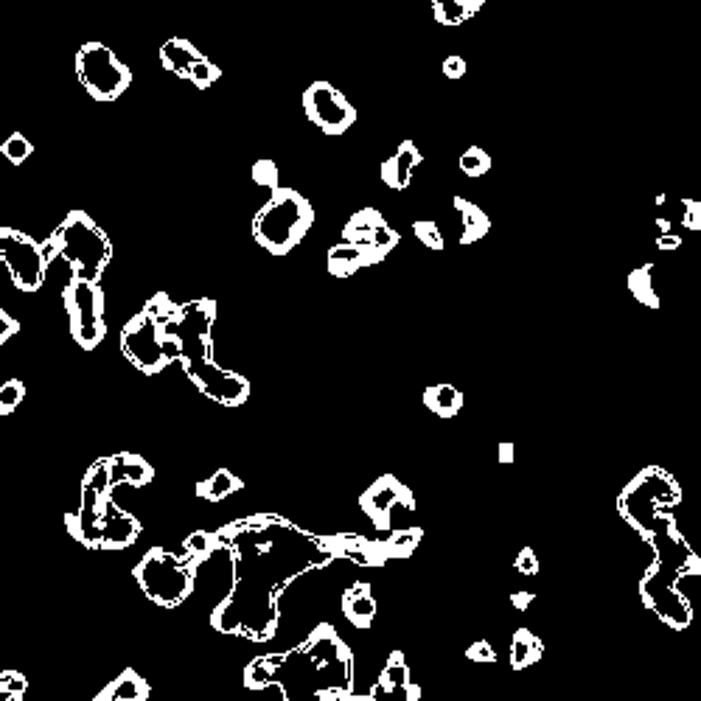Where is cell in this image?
Wrapping results in <instances>:
<instances>
[{
  "label": "cell",
  "mask_w": 701,
  "mask_h": 701,
  "mask_svg": "<svg viewBox=\"0 0 701 701\" xmlns=\"http://www.w3.org/2000/svg\"><path fill=\"white\" fill-rule=\"evenodd\" d=\"M270 685L264 690H278L284 699L315 696L326 701H348L354 685V654L340 640L334 626H317L306 643L287 654H267Z\"/></svg>",
  "instance_id": "cell-1"
},
{
  "label": "cell",
  "mask_w": 701,
  "mask_h": 701,
  "mask_svg": "<svg viewBox=\"0 0 701 701\" xmlns=\"http://www.w3.org/2000/svg\"><path fill=\"white\" fill-rule=\"evenodd\" d=\"M216 323V301L200 298V301L183 303L180 315L169 326V334L180 337V365L186 368L188 379L197 385L202 396L214 399L222 407H242L250 399V382L236 371H225L219 362L211 359Z\"/></svg>",
  "instance_id": "cell-2"
},
{
  "label": "cell",
  "mask_w": 701,
  "mask_h": 701,
  "mask_svg": "<svg viewBox=\"0 0 701 701\" xmlns=\"http://www.w3.org/2000/svg\"><path fill=\"white\" fill-rule=\"evenodd\" d=\"M48 256L62 258L76 278L101 281L113 258V242L87 211H71L45 242Z\"/></svg>",
  "instance_id": "cell-3"
},
{
  "label": "cell",
  "mask_w": 701,
  "mask_h": 701,
  "mask_svg": "<svg viewBox=\"0 0 701 701\" xmlns=\"http://www.w3.org/2000/svg\"><path fill=\"white\" fill-rule=\"evenodd\" d=\"M315 225V208L295 188L278 186L253 216V239L270 256H287Z\"/></svg>",
  "instance_id": "cell-4"
},
{
  "label": "cell",
  "mask_w": 701,
  "mask_h": 701,
  "mask_svg": "<svg viewBox=\"0 0 701 701\" xmlns=\"http://www.w3.org/2000/svg\"><path fill=\"white\" fill-rule=\"evenodd\" d=\"M679 502H682V491L676 486V480L668 472L651 466V469H643L629 486L623 488L617 508H620V516L629 522L631 528L640 530L648 539L665 519H671L662 511H668Z\"/></svg>",
  "instance_id": "cell-5"
},
{
  "label": "cell",
  "mask_w": 701,
  "mask_h": 701,
  "mask_svg": "<svg viewBox=\"0 0 701 701\" xmlns=\"http://www.w3.org/2000/svg\"><path fill=\"white\" fill-rule=\"evenodd\" d=\"M135 581L152 603L160 609H177L194 595L197 589V573L186 556H174L166 547H152L138 564H135Z\"/></svg>",
  "instance_id": "cell-6"
},
{
  "label": "cell",
  "mask_w": 701,
  "mask_h": 701,
  "mask_svg": "<svg viewBox=\"0 0 701 701\" xmlns=\"http://www.w3.org/2000/svg\"><path fill=\"white\" fill-rule=\"evenodd\" d=\"M73 68L87 96L101 104H113L132 87V68L101 40H87L79 45Z\"/></svg>",
  "instance_id": "cell-7"
},
{
  "label": "cell",
  "mask_w": 701,
  "mask_h": 701,
  "mask_svg": "<svg viewBox=\"0 0 701 701\" xmlns=\"http://www.w3.org/2000/svg\"><path fill=\"white\" fill-rule=\"evenodd\" d=\"M180 337L169 334L149 312H138L121 329L124 357L146 376H158L166 365L180 362Z\"/></svg>",
  "instance_id": "cell-8"
},
{
  "label": "cell",
  "mask_w": 701,
  "mask_h": 701,
  "mask_svg": "<svg viewBox=\"0 0 701 701\" xmlns=\"http://www.w3.org/2000/svg\"><path fill=\"white\" fill-rule=\"evenodd\" d=\"M107 497H113V477H110V458L96 460L87 469L82 488H79V505L76 511L65 516V525L71 536L87 550H101V511Z\"/></svg>",
  "instance_id": "cell-9"
},
{
  "label": "cell",
  "mask_w": 701,
  "mask_h": 701,
  "mask_svg": "<svg viewBox=\"0 0 701 701\" xmlns=\"http://www.w3.org/2000/svg\"><path fill=\"white\" fill-rule=\"evenodd\" d=\"M62 303H65L68 323H71V337L76 340V345L82 351L99 348L104 334H107L104 289L99 287V281H87V278L71 275L68 287L62 289Z\"/></svg>",
  "instance_id": "cell-10"
},
{
  "label": "cell",
  "mask_w": 701,
  "mask_h": 701,
  "mask_svg": "<svg viewBox=\"0 0 701 701\" xmlns=\"http://www.w3.org/2000/svg\"><path fill=\"white\" fill-rule=\"evenodd\" d=\"M0 261L20 292H37L48 272V247L15 228H0Z\"/></svg>",
  "instance_id": "cell-11"
},
{
  "label": "cell",
  "mask_w": 701,
  "mask_h": 701,
  "mask_svg": "<svg viewBox=\"0 0 701 701\" xmlns=\"http://www.w3.org/2000/svg\"><path fill=\"white\" fill-rule=\"evenodd\" d=\"M303 115L309 118V124H315L323 135H331V138L345 135L359 118L357 107L348 101V96L323 79H317L303 90Z\"/></svg>",
  "instance_id": "cell-12"
},
{
  "label": "cell",
  "mask_w": 701,
  "mask_h": 701,
  "mask_svg": "<svg viewBox=\"0 0 701 701\" xmlns=\"http://www.w3.org/2000/svg\"><path fill=\"white\" fill-rule=\"evenodd\" d=\"M359 508L371 516V522L376 525L379 533L401 528L396 516H410L415 511V497L410 488L401 483L399 477L393 474H382L371 488L362 491L359 497Z\"/></svg>",
  "instance_id": "cell-13"
},
{
  "label": "cell",
  "mask_w": 701,
  "mask_h": 701,
  "mask_svg": "<svg viewBox=\"0 0 701 701\" xmlns=\"http://www.w3.org/2000/svg\"><path fill=\"white\" fill-rule=\"evenodd\" d=\"M379 699H396V701H418L421 699V687L410 682V665L401 651H393L387 657L385 668H382V676L376 679L371 693L365 696H357L351 693L348 701H379Z\"/></svg>",
  "instance_id": "cell-14"
},
{
  "label": "cell",
  "mask_w": 701,
  "mask_h": 701,
  "mask_svg": "<svg viewBox=\"0 0 701 701\" xmlns=\"http://www.w3.org/2000/svg\"><path fill=\"white\" fill-rule=\"evenodd\" d=\"M345 242L368 244L373 250H379L382 256H387L396 244H399V230H393L387 225V219L376 208H362L357 214L345 222L343 228Z\"/></svg>",
  "instance_id": "cell-15"
},
{
  "label": "cell",
  "mask_w": 701,
  "mask_h": 701,
  "mask_svg": "<svg viewBox=\"0 0 701 701\" xmlns=\"http://www.w3.org/2000/svg\"><path fill=\"white\" fill-rule=\"evenodd\" d=\"M326 547L334 553V558L351 561L357 567H385V564H390V556L385 553L382 539H365V536H354V533H337V536H326Z\"/></svg>",
  "instance_id": "cell-16"
},
{
  "label": "cell",
  "mask_w": 701,
  "mask_h": 701,
  "mask_svg": "<svg viewBox=\"0 0 701 701\" xmlns=\"http://www.w3.org/2000/svg\"><path fill=\"white\" fill-rule=\"evenodd\" d=\"M101 550H127L141 536V522L107 497L101 511Z\"/></svg>",
  "instance_id": "cell-17"
},
{
  "label": "cell",
  "mask_w": 701,
  "mask_h": 701,
  "mask_svg": "<svg viewBox=\"0 0 701 701\" xmlns=\"http://www.w3.org/2000/svg\"><path fill=\"white\" fill-rule=\"evenodd\" d=\"M382 253L379 250H373V247H368V244H359V242H340L331 247L329 253H326V270L334 275V278H351V275H357L359 270H365V267H371V264H379L382 261Z\"/></svg>",
  "instance_id": "cell-18"
},
{
  "label": "cell",
  "mask_w": 701,
  "mask_h": 701,
  "mask_svg": "<svg viewBox=\"0 0 701 701\" xmlns=\"http://www.w3.org/2000/svg\"><path fill=\"white\" fill-rule=\"evenodd\" d=\"M421 163H424V155H421V149L415 146V141H401V144L396 146V152H393V155L382 163V169H379L382 183H385L387 188H393V191H407L410 183H413L415 169H418Z\"/></svg>",
  "instance_id": "cell-19"
},
{
  "label": "cell",
  "mask_w": 701,
  "mask_h": 701,
  "mask_svg": "<svg viewBox=\"0 0 701 701\" xmlns=\"http://www.w3.org/2000/svg\"><path fill=\"white\" fill-rule=\"evenodd\" d=\"M202 57H205V54H202L200 48L191 43V40H183V37H169V40H163V45L158 48V59L160 65H163V71L174 73V76L183 79V82L191 79V71H194V65H197Z\"/></svg>",
  "instance_id": "cell-20"
},
{
  "label": "cell",
  "mask_w": 701,
  "mask_h": 701,
  "mask_svg": "<svg viewBox=\"0 0 701 701\" xmlns=\"http://www.w3.org/2000/svg\"><path fill=\"white\" fill-rule=\"evenodd\" d=\"M110 477H113V488H144L155 480V466L135 452H118L110 458Z\"/></svg>",
  "instance_id": "cell-21"
},
{
  "label": "cell",
  "mask_w": 701,
  "mask_h": 701,
  "mask_svg": "<svg viewBox=\"0 0 701 701\" xmlns=\"http://www.w3.org/2000/svg\"><path fill=\"white\" fill-rule=\"evenodd\" d=\"M343 615L351 626L357 629H368L376 617V598H373L371 584L365 581H354L351 587L343 592Z\"/></svg>",
  "instance_id": "cell-22"
},
{
  "label": "cell",
  "mask_w": 701,
  "mask_h": 701,
  "mask_svg": "<svg viewBox=\"0 0 701 701\" xmlns=\"http://www.w3.org/2000/svg\"><path fill=\"white\" fill-rule=\"evenodd\" d=\"M152 693V687L144 676L132 668H124V673H118L110 685L101 690L96 701H146Z\"/></svg>",
  "instance_id": "cell-23"
},
{
  "label": "cell",
  "mask_w": 701,
  "mask_h": 701,
  "mask_svg": "<svg viewBox=\"0 0 701 701\" xmlns=\"http://www.w3.org/2000/svg\"><path fill=\"white\" fill-rule=\"evenodd\" d=\"M452 208H455L460 216V244H474L480 242L483 236H488L491 219H488V214L480 205H474V202H469L466 197H455V200H452Z\"/></svg>",
  "instance_id": "cell-24"
},
{
  "label": "cell",
  "mask_w": 701,
  "mask_h": 701,
  "mask_svg": "<svg viewBox=\"0 0 701 701\" xmlns=\"http://www.w3.org/2000/svg\"><path fill=\"white\" fill-rule=\"evenodd\" d=\"M421 399H424L430 413H435L438 418H446V421L455 418L463 410V393L455 385H446V382L427 387Z\"/></svg>",
  "instance_id": "cell-25"
},
{
  "label": "cell",
  "mask_w": 701,
  "mask_h": 701,
  "mask_svg": "<svg viewBox=\"0 0 701 701\" xmlns=\"http://www.w3.org/2000/svg\"><path fill=\"white\" fill-rule=\"evenodd\" d=\"M544 654L542 640L528 629H516L511 637V668L514 671H525L530 665H536Z\"/></svg>",
  "instance_id": "cell-26"
},
{
  "label": "cell",
  "mask_w": 701,
  "mask_h": 701,
  "mask_svg": "<svg viewBox=\"0 0 701 701\" xmlns=\"http://www.w3.org/2000/svg\"><path fill=\"white\" fill-rule=\"evenodd\" d=\"M242 488V477H236L230 469H216L208 480H200V483H197V497L205 502H222L228 500L230 494L242 491Z\"/></svg>",
  "instance_id": "cell-27"
},
{
  "label": "cell",
  "mask_w": 701,
  "mask_h": 701,
  "mask_svg": "<svg viewBox=\"0 0 701 701\" xmlns=\"http://www.w3.org/2000/svg\"><path fill=\"white\" fill-rule=\"evenodd\" d=\"M432 17L438 26L455 29L472 20L474 9L469 6V0H432Z\"/></svg>",
  "instance_id": "cell-28"
},
{
  "label": "cell",
  "mask_w": 701,
  "mask_h": 701,
  "mask_svg": "<svg viewBox=\"0 0 701 701\" xmlns=\"http://www.w3.org/2000/svg\"><path fill=\"white\" fill-rule=\"evenodd\" d=\"M654 264H643L629 275V289L631 295L640 301V306H648V309H659V292L654 287Z\"/></svg>",
  "instance_id": "cell-29"
},
{
  "label": "cell",
  "mask_w": 701,
  "mask_h": 701,
  "mask_svg": "<svg viewBox=\"0 0 701 701\" xmlns=\"http://www.w3.org/2000/svg\"><path fill=\"white\" fill-rule=\"evenodd\" d=\"M382 544H385V553L393 558H407L413 556L415 547L421 544V528H396L387 530L382 536Z\"/></svg>",
  "instance_id": "cell-30"
},
{
  "label": "cell",
  "mask_w": 701,
  "mask_h": 701,
  "mask_svg": "<svg viewBox=\"0 0 701 701\" xmlns=\"http://www.w3.org/2000/svg\"><path fill=\"white\" fill-rule=\"evenodd\" d=\"M0 152H3V158L9 160L12 166H23V163L34 155V144H31L23 132H12V135L3 141Z\"/></svg>",
  "instance_id": "cell-31"
},
{
  "label": "cell",
  "mask_w": 701,
  "mask_h": 701,
  "mask_svg": "<svg viewBox=\"0 0 701 701\" xmlns=\"http://www.w3.org/2000/svg\"><path fill=\"white\" fill-rule=\"evenodd\" d=\"M491 155H488L486 149H480V146H469L463 155H460V172L466 174V177H483V174L491 172Z\"/></svg>",
  "instance_id": "cell-32"
},
{
  "label": "cell",
  "mask_w": 701,
  "mask_h": 701,
  "mask_svg": "<svg viewBox=\"0 0 701 701\" xmlns=\"http://www.w3.org/2000/svg\"><path fill=\"white\" fill-rule=\"evenodd\" d=\"M216 547H219V536H216V533H208V530H194L191 536H186V542H183L186 558L208 556Z\"/></svg>",
  "instance_id": "cell-33"
},
{
  "label": "cell",
  "mask_w": 701,
  "mask_h": 701,
  "mask_svg": "<svg viewBox=\"0 0 701 701\" xmlns=\"http://www.w3.org/2000/svg\"><path fill=\"white\" fill-rule=\"evenodd\" d=\"M23 399H26V385H23V379H6V382L0 385V415L15 413Z\"/></svg>",
  "instance_id": "cell-34"
},
{
  "label": "cell",
  "mask_w": 701,
  "mask_h": 701,
  "mask_svg": "<svg viewBox=\"0 0 701 701\" xmlns=\"http://www.w3.org/2000/svg\"><path fill=\"white\" fill-rule=\"evenodd\" d=\"M26 690H29V679H26V673L15 671V668H6V671L0 673V693H3L6 699L23 701Z\"/></svg>",
  "instance_id": "cell-35"
},
{
  "label": "cell",
  "mask_w": 701,
  "mask_h": 701,
  "mask_svg": "<svg viewBox=\"0 0 701 701\" xmlns=\"http://www.w3.org/2000/svg\"><path fill=\"white\" fill-rule=\"evenodd\" d=\"M222 79V68L216 65V62H211L208 57H202L197 65H194V71H191V85L197 87V90H208V87H214L216 82Z\"/></svg>",
  "instance_id": "cell-36"
},
{
  "label": "cell",
  "mask_w": 701,
  "mask_h": 701,
  "mask_svg": "<svg viewBox=\"0 0 701 701\" xmlns=\"http://www.w3.org/2000/svg\"><path fill=\"white\" fill-rule=\"evenodd\" d=\"M146 312L155 317L160 326L166 329V326L172 323L174 317L180 315V306H177V303H174V301H169V295H166V292H158V295H155L152 301L146 303Z\"/></svg>",
  "instance_id": "cell-37"
},
{
  "label": "cell",
  "mask_w": 701,
  "mask_h": 701,
  "mask_svg": "<svg viewBox=\"0 0 701 701\" xmlns=\"http://www.w3.org/2000/svg\"><path fill=\"white\" fill-rule=\"evenodd\" d=\"M413 233L418 236V242L430 247V250H444L446 247L444 233L438 228V222H432V219H418L413 225Z\"/></svg>",
  "instance_id": "cell-38"
},
{
  "label": "cell",
  "mask_w": 701,
  "mask_h": 701,
  "mask_svg": "<svg viewBox=\"0 0 701 701\" xmlns=\"http://www.w3.org/2000/svg\"><path fill=\"white\" fill-rule=\"evenodd\" d=\"M253 183H258L261 188H267V191H275V188L281 186V172H278V166H275V160H258V163H253Z\"/></svg>",
  "instance_id": "cell-39"
},
{
  "label": "cell",
  "mask_w": 701,
  "mask_h": 701,
  "mask_svg": "<svg viewBox=\"0 0 701 701\" xmlns=\"http://www.w3.org/2000/svg\"><path fill=\"white\" fill-rule=\"evenodd\" d=\"M679 222L693 233H701V202L699 200H682L679 202Z\"/></svg>",
  "instance_id": "cell-40"
},
{
  "label": "cell",
  "mask_w": 701,
  "mask_h": 701,
  "mask_svg": "<svg viewBox=\"0 0 701 701\" xmlns=\"http://www.w3.org/2000/svg\"><path fill=\"white\" fill-rule=\"evenodd\" d=\"M466 659L483 662V665H494V662H497V651H494V645L486 643V640H477V643H472L466 648Z\"/></svg>",
  "instance_id": "cell-41"
},
{
  "label": "cell",
  "mask_w": 701,
  "mask_h": 701,
  "mask_svg": "<svg viewBox=\"0 0 701 701\" xmlns=\"http://www.w3.org/2000/svg\"><path fill=\"white\" fill-rule=\"evenodd\" d=\"M514 570L519 575H528V578L539 575V558H536V553H533L530 547L519 550V556H516V561H514Z\"/></svg>",
  "instance_id": "cell-42"
},
{
  "label": "cell",
  "mask_w": 701,
  "mask_h": 701,
  "mask_svg": "<svg viewBox=\"0 0 701 701\" xmlns=\"http://www.w3.org/2000/svg\"><path fill=\"white\" fill-rule=\"evenodd\" d=\"M441 71H444L446 79H452V82H458V79H463L466 76V71H469V65H466V59L460 57V54H449V57L441 62Z\"/></svg>",
  "instance_id": "cell-43"
},
{
  "label": "cell",
  "mask_w": 701,
  "mask_h": 701,
  "mask_svg": "<svg viewBox=\"0 0 701 701\" xmlns=\"http://www.w3.org/2000/svg\"><path fill=\"white\" fill-rule=\"evenodd\" d=\"M15 334H20V320L12 317L6 309H0V345H6Z\"/></svg>",
  "instance_id": "cell-44"
},
{
  "label": "cell",
  "mask_w": 701,
  "mask_h": 701,
  "mask_svg": "<svg viewBox=\"0 0 701 701\" xmlns=\"http://www.w3.org/2000/svg\"><path fill=\"white\" fill-rule=\"evenodd\" d=\"M657 247L659 250H665V253L679 250V247H682V236H676V233H671V230H662V233L657 236Z\"/></svg>",
  "instance_id": "cell-45"
},
{
  "label": "cell",
  "mask_w": 701,
  "mask_h": 701,
  "mask_svg": "<svg viewBox=\"0 0 701 701\" xmlns=\"http://www.w3.org/2000/svg\"><path fill=\"white\" fill-rule=\"evenodd\" d=\"M511 601H514L516 612H525V609L530 606V601H533V592H514V598H511Z\"/></svg>",
  "instance_id": "cell-46"
},
{
  "label": "cell",
  "mask_w": 701,
  "mask_h": 701,
  "mask_svg": "<svg viewBox=\"0 0 701 701\" xmlns=\"http://www.w3.org/2000/svg\"><path fill=\"white\" fill-rule=\"evenodd\" d=\"M500 463H505V466L514 463V444H500Z\"/></svg>",
  "instance_id": "cell-47"
},
{
  "label": "cell",
  "mask_w": 701,
  "mask_h": 701,
  "mask_svg": "<svg viewBox=\"0 0 701 701\" xmlns=\"http://www.w3.org/2000/svg\"><path fill=\"white\" fill-rule=\"evenodd\" d=\"M486 3H488V0H469V6H472V9H474V15H477V12H480V9H483Z\"/></svg>",
  "instance_id": "cell-48"
}]
</instances>
